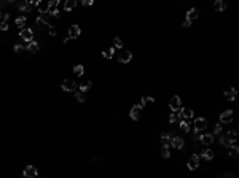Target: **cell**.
Returning a JSON list of instances; mask_svg holds the SVG:
<instances>
[{
    "instance_id": "6da1fadb",
    "label": "cell",
    "mask_w": 239,
    "mask_h": 178,
    "mask_svg": "<svg viewBox=\"0 0 239 178\" xmlns=\"http://www.w3.org/2000/svg\"><path fill=\"white\" fill-rule=\"evenodd\" d=\"M19 37H21V40H24L26 43L34 42V32H32L30 29H22V30L19 32Z\"/></svg>"
},
{
    "instance_id": "7a4b0ae2",
    "label": "cell",
    "mask_w": 239,
    "mask_h": 178,
    "mask_svg": "<svg viewBox=\"0 0 239 178\" xmlns=\"http://www.w3.org/2000/svg\"><path fill=\"white\" fill-rule=\"evenodd\" d=\"M19 10L22 13H29L32 10V6H37V2H29V0H22V2H19Z\"/></svg>"
},
{
    "instance_id": "3957f363",
    "label": "cell",
    "mask_w": 239,
    "mask_h": 178,
    "mask_svg": "<svg viewBox=\"0 0 239 178\" xmlns=\"http://www.w3.org/2000/svg\"><path fill=\"white\" fill-rule=\"evenodd\" d=\"M61 87L67 92H77V84H75V81H72V80H64Z\"/></svg>"
},
{
    "instance_id": "277c9868",
    "label": "cell",
    "mask_w": 239,
    "mask_h": 178,
    "mask_svg": "<svg viewBox=\"0 0 239 178\" xmlns=\"http://www.w3.org/2000/svg\"><path fill=\"white\" fill-rule=\"evenodd\" d=\"M233 110H226V111H223L222 115H220V123H225V124H230L231 121H233Z\"/></svg>"
},
{
    "instance_id": "5b68a950",
    "label": "cell",
    "mask_w": 239,
    "mask_h": 178,
    "mask_svg": "<svg viewBox=\"0 0 239 178\" xmlns=\"http://www.w3.org/2000/svg\"><path fill=\"white\" fill-rule=\"evenodd\" d=\"M169 107H171L172 111H179V110H180V107H182V100H180V97H179V95H174V97H172L171 102H169Z\"/></svg>"
},
{
    "instance_id": "8992f818",
    "label": "cell",
    "mask_w": 239,
    "mask_h": 178,
    "mask_svg": "<svg viewBox=\"0 0 239 178\" xmlns=\"http://www.w3.org/2000/svg\"><path fill=\"white\" fill-rule=\"evenodd\" d=\"M195 131H206V127H207V121L204 119V118H196L195 119Z\"/></svg>"
},
{
    "instance_id": "52a82bcc",
    "label": "cell",
    "mask_w": 239,
    "mask_h": 178,
    "mask_svg": "<svg viewBox=\"0 0 239 178\" xmlns=\"http://www.w3.org/2000/svg\"><path fill=\"white\" fill-rule=\"evenodd\" d=\"M80 34H82V29H80V26H77V24L70 26V29H69V40H72V38H78Z\"/></svg>"
},
{
    "instance_id": "ba28073f",
    "label": "cell",
    "mask_w": 239,
    "mask_h": 178,
    "mask_svg": "<svg viewBox=\"0 0 239 178\" xmlns=\"http://www.w3.org/2000/svg\"><path fill=\"white\" fill-rule=\"evenodd\" d=\"M22 175L26 176V178H34V176L38 175V172H37V169H35L34 165H26V169H24Z\"/></svg>"
},
{
    "instance_id": "9c48e42d",
    "label": "cell",
    "mask_w": 239,
    "mask_h": 178,
    "mask_svg": "<svg viewBox=\"0 0 239 178\" xmlns=\"http://www.w3.org/2000/svg\"><path fill=\"white\" fill-rule=\"evenodd\" d=\"M35 22H37V27L38 29H45L46 26H50V22H48V14L38 16V18L35 19Z\"/></svg>"
},
{
    "instance_id": "30bf717a",
    "label": "cell",
    "mask_w": 239,
    "mask_h": 178,
    "mask_svg": "<svg viewBox=\"0 0 239 178\" xmlns=\"http://www.w3.org/2000/svg\"><path fill=\"white\" fill-rule=\"evenodd\" d=\"M132 59V53L131 51H121L120 53V56H118V61L121 62V64H127Z\"/></svg>"
},
{
    "instance_id": "8fae6325",
    "label": "cell",
    "mask_w": 239,
    "mask_h": 178,
    "mask_svg": "<svg viewBox=\"0 0 239 178\" xmlns=\"http://www.w3.org/2000/svg\"><path fill=\"white\" fill-rule=\"evenodd\" d=\"M198 165H199V156L193 154L190 158V161H188V169H190V170H196Z\"/></svg>"
},
{
    "instance_id": "7c38bea8",
    "label": "cell",
    "mask_w": 239,
    "mask_h": 178,
    "mask_svg": "<svg viewBox=\"0 0 239 178\" xmlns=\"http://www.w3.org/2000/svg\"><path fill=\"white\" fill-rule=\"evenodd\" d=\"M171 145H172L175 150H182V148H183V145H185V142H183L182 137H172Z\"/></svg>"
},
{
    "instance_id": "4fadbf2b",
    "label": "cell",
    "mask_w": 239,
    "mask_h": 178,
    "mask_svg": "<svg viewBox=\"0 0 239 178\" xmlns=\"http://www.w3.org/2000/svg\"><path fill=\"white\" fill-rule=\"evenodd\" d=\"M140 113H142V108L139 107V105H135V107L131 108L129 115H131V118H132L134 121H139V119H140Z\"/></svg>"
},
{
    "instance_id": "5bb4252c",
    "label": "cell",
    "mask_w": 239,
    "mask_h": 178,
    "mask_svg": "<svg viewBox=\"0 0 239 178\" xmlns=\"http://www.w3.org/2000/svg\"><path fill=\"white\" fill-rule=\"evenodd\" d=\"M37 8L42 14H48V8H50V2H37Z\"/></svg>"
},
{
    "instance_id": "9a60e30c",
    "label": "cell",
    "mask_w": 239,
    "mask_h": 178,
    "mask_svg": "<svg viewBox=\"0 0 239 178\" xmlns=\"http://www.w3.org/2000/svg\"><path fill=\"white\" fill-rule=\"evenodd\" d=\"M199 142H201L203 145H212L214 143V134H204Z\"/></svg>"
},
{
    "instance_id": "2e32d148",
    "label": "cell",
    "mask_w": 239,
    "mask_h": 178,
    "mask_svg": "<svg viewBox=\"0 0 239 178\" xmlns=\"http://www.w3.org/2000/svg\"><path fill=\"white\" fill-rule=\"evenodd\" d=\"M172 134H167V132H164V134H161V142H163V146H169L171 145V140H172Z\"/></svg>"
},
{
    "instance_id": "e0dca14e",
    "label": "cell",
    "mask_w": 239,
    "mask_h": 178,
    "mask_svg": "<svg viewBox=\"0 0 239 178\" xmlns=\"http://www.w3.org/2000/svg\"><path fill=\"white\" fill-rule=\"evenodd\" d=\"M198 14H199V11H198V8H191V10L187 13V19L191 22V21H195L196 18H198Z\"/></svg>"
},
{
    "instance_id": "ac0fdd59",
    "label": "cell",
    "mask_w": 239,
    "mask_h": 178,
    "mask_svg": "<svg viewBox=\"0 0 239 178\" xmlns=\"http://www.w3.org/2000/svg\"><path fill=\"white\" fill-rule=\"evenodd\" d=\"M180 116L185 118V119H191V118H193V110H191V108H182L180 110Z\"/></svg>"
},
{
    "instance_id": "d6986e66",
    "label": "cell",
    "mask_w": 239,
    "mask_h": 178,
    "mask_svg": "<svg viewBox=\"0 0 239 178\" xmlns=\"http://www.w3.org/2000/svg\"><path fill=\"white\" fill-rule=\"evenodd\" d=\"M75 6H77V0H67L64 3V11H72Z\"/></svg>"
},
{
    "instance_id": "ffe728a7",
    "label": "cell",
    "mask_w": 239,
    "mask_h": 178,
    "mask_svg": "<svg viewBox=\"0 0 239 178\" xmlns=\"http://www.w3.org/2000/svg\"><path fill=\"white\" fill-rule=\"evenodd\" d=\"M225 97H226L228 100H234V99H236V89H234V87L226 89V91H225Z\"/></svg>"
},
{
    "instance_id": "44dd1931",
    "label": "cell",
    "mask_w": 239,
    "mask_h": 178,
    "mask_svg": "<svg viewBox=\"0 0 239 178\" xmlns=\"http://www.w3.org/2000/svg\"><path fill=\"white\" fill-rule=\"evenodd\" d=\"M226 8V5H225V2H223V0H217V2L214 3V10L215 11H223Z\"/></svg>"
},
{
    "instance_id": "7402d4cb",
    "label": "cell",
    "mask_w": 239,
    "mask_h": 178,
    "mask_svg": "<svg viewBox=\"0 0 239 178\" xmlns=\"http://www.w3.org/2000/svg\"><path fill=\"white\" fill-rule=\"evenodd\" d=\"M228 153H230V156L231 158H237V154H239V148L236 146V145H231V146H228Z\"/></svg>"
},
{
    "instance_id": "603a6c76",
    "label": "cell",
    "mask_w": 239,
    "mask_h": 178,
    "mask_svg": "<svg viewBox=\"0 0 239 178\" xmlns=\"http://www.w3.org/2000/svg\"><path fill=\"white\" fill-rule=\"evenodd\" d=\"M58 6H59V0H53V2H50L48 14H51V13H54V11H58Z\"/></svg>"
},
{
    "instance_id": "cb8c5ba5",
    "label": "cell",
    "mask_w": 239,
    "mask_h": 178,
    "mask_svg": "<svg viewBox=\"0 0 239 178\" xmlns=\"http://www.w3.org/2000/svg\"><path fill=\"white\" fill-rule=\"evenodd\" d=\"M199 158H204V159H207V161H211L212 158H214V151L212 150H203L201 151V156Z\"/></svg>"
},
{
    "instance_id": "d4e9b609",
    "label": "cell",
    "mask_w": 239,
    "mask_h": 178,
    "mask_svg": "<svg viewBox=\"0 0 239 178\" xmlns=\"http://www.w3.org/2000/svg\"><path fill=\"white\" fill-rule=\"evenodd\" d=\"M225 137L228 139V142H230L231 145H233V143L236 142V139H237V132H236V131H231V132H228Z\"/></svg>"
},
{
    "instance_id": "484cf974",
    "label": "cell",
    "mask_w": 239,
    "mask_h": 178,
    "mask_svg": "<svg viewBox=\"0 0 239 178\" xmlns=\"http://www.w3.org/2000/svg\"><path fill=\"white\" fill-rule=\"evenodd\" d=\"M169 121H171V123H177V121H182V116H180V110H179V111H174L172 115L169 116Z\"/></svg>"
},
{
    "instance_id": "4316f807",
    "label": "cell",
    "mask_w": 239,
    "mask_h": 178,
    "mask_svg": "<svg viewBox=\"0 0 239 178\" xmlns=\"http://www.w3.org/2000/svg\"><path fill=\"white\" fill-rule=\"evenodd\" d=\"M74 73H75L77 76H82V75L85 73V67L82 65V64H78V65L74 67Z\"/></svg>"
},
{
    "instance_id": "83f0119b",
    "label": "cell",
    "mask_w": 239,
    "mask_h": 178,
    "mask_svg": "<svg viewBox=\"0 0 239 178\" xmlns=\"http://www.w3.org/2000/svg\"><path fill=\"white\" fill-rule=\"evenodd\" d=\"M113 54H115V48H108V50H105L102 53V56L105 59H112V57H113Z\"/></svg>"
},
{
    "instance_id": "f1b7e54d",
    "label": "cell",
    "mask_w": 239,
    "mask_h": 178,
    "mask_svg": "<svg viewBox=\"0 0 239 178\" xmlns=\"http://www.w3.org/2000/svg\"><path fill=\"white\" fill-rule=\"evenodd\" d=\"M27 51H30L32 54H35V53L38 51V43H35V42H30V43L27 45Z\"/></svg>"
},
{
    "instance_id": "f546056e",
    "label": "cell",
    "mask_w": 239,
    "mask_h": 178,
    "mask_svg": "<svg viewBox=\"0 0 239 178\" xmlns=\"http://www.w3.org/2000/svg\"><path fill=\"white\" fill-rule=\"evenodd\" d=\"M14 24H16V26H18V27L22 30V29H24V26H26V18H24V16H21V18H18V19L14 21Z\"/></svg>"
},
{
    "instance_id": "4dcf8cb0",
    "label": "cell",
    "mask_w": 239,
    "mask_h": 178,
    "mask_svg": "<svg viewBox=\"0 0 239 178\" xmlns=\"http://www.w3.org/2000/svg\"><path fill=\"white\" fill-rule=\"evenodd\" d=\"M153 102H155L153 97H143V99L140 100V103H139V107L143 108V107H145V103H153Z\"/></svg>"
},
{
    "instance_id": "1f68e13d",
    "label": "cell",
    "mask_w": 239,
    "mask_h": 178,
    "mask_svg": "<svg viewBox=\"0 0 239 178\" xmlns=\"http://www.w3.org/2000/svg\"><path fill=\"white\" fill-rule=\"evenodd\" d=\"M180 129L183 132H190V123L188 121H180Z\"/></svg>"
},
{
    "instance_id": "d6a6232c",
    "label": "cell",
    "mask_w": 239,
    "mask_h": 178,
    "mask_svg": "<svg viewBox=\"0 0 239 178\" xmlns=\"http://www.w3.org/2000/svg\"><path fill=\"white\" fill-rule=\"evenodd\" d=\"M89 89H91V83H85V84H82V86L78 87V91L85 94V92H88V91H89Z\"/></svg>"
},
{
    "instance_id": "836d02e7",
    "label": "cell",
    "mask_w": 239,
    "mask_h": 178,
    "mask_svg": "<svg viewBox=\"0 0 239 178\" xmlns=\"http://www.w3.org/2000/svg\"><path fill=\"white\" fill-rule=\"evenodd\" d=\"M161 156H163V158H166V159H167V158H171L169 146H163V148H161Z\"/></svg>"
},
{
    "instance_id": "e575fe53",
    "label": "cell",
    "mask_w": 239,
    "mask_h": 178,
    "mask_svg": "<svg viewBox=\"0 0 239 178\" xmlns=\"http://www.w3.org/2000/svg\"><path fill=\"white\" fill-rule=\"evenodd\" d=\"M8 18H10V14H8V13H2V11H0V24L6 22V21H8Z\"/></svg>"
},
{
    "instance_id": "d590c367",
    "label": "cell",
    "mask_w": 239,
    "mask_h": 178,
    "mask_svg": "<svg viewBox=\"0 0 239 178\" xmlns=\"http://www.w3.org/2000/svg\"><path fill=\"white\" fill-rule=\"evenodd\" d=\"M75 97H77V100H78V102H82V103L86 100V99H85V94H83V92H80V91L75 92Z\"/></svg>"
},
{
    "instance_id": "8d00e7d4",
    "label": "cell",
    "mask_w": 239,
    "mask_h": 178,
    "mask_svg": "<svg viewBox=\"0 0 239 178\" xmlns=\"http://www.w3.org/2000/svg\"><path fill=\"white\" fill-rule=\"evenodd\" d=\"M113 43H115V46H116V48H123V42H121V38L115 37V38H113Z\"/></svg>"
},
{
    "instance_id": "74e56055",
    "label": "cell",
    "mask_w": 239,
    "mask_h": 178,
    "mask_svg": "<svg viewBox=\"0 0 239 178\" xmlns=\"http://www.w3.org/2000/svg\"><path fill=\"white\" fill-rule=\"evenodd\" d=\"M220 143L223 145V146H231V143L228 142V139H226V137H222V139H220Z\"/></svg>"
},
{
    "instance_id": "f35d334b",
    "label": "cell",
    "mask_w": 239,
    "mask_h": 178,
    "mask_svg": "<svg viewBox=\"0 0 239 178\" xmlns=\"http://www.w3.org/2000/svg\"><path fill=\"white\" fill-rule=\"evenodd\" d=\"M24 50H26V46H22V45H16V46H14V51H16V53H21V51H24Z\"/></svg>"
},
{
    "instance_id": "ab89813d",
    "label": "cell",
    "mask_w": 239,
    "mask_h": 178,
    "mask_svg": "<svg viewBox=\"0 0 239 178\" xmlns=\"http://www.w3.org/2000/svg\"><path fill=\"white\" fill-rule=\"evenodd\" d=\"M201 137H203V134H201V131H195V140H201Z\"/></svg>"
},
{
    "instance_id": "60d3db41",
    "label": "cell",
    "mask_w": 239,
    "mask_h": 178,
    "mask_svg": "<svg viewBox=\"0 0 239 178\" xmlns=\"http://www.w3.org/2000/svg\"><path fill=\"white\" fill-rule=\"evenodd\" d=\"M222 132V126L220 124H215V127H214V134H220Z\"/></svg>"
},
{
    "instance_id": "b9f144b4",
    "label": "cell",
    "mask_w": 239,
    "mask_h": 178,
    "mask_svg": "<svg viewBox=\"0 0 239 178\" xmlns=\"http://www.w3.org/2000/svg\"><path fill=\"white\" fill-rule=\"evenodd\" d=\"M0 30L6 32V30H8V22H3V24H0Z\"/></svg>"
},
{
    "instance_id": "7bdbcfd3",
    "label": "cell",
    "mask_w": 239,
    "mask_h": 178,
    "mask_svg": "<svg viewBox=\"0 0 239 178\" xmlns=\"http://www.w3.org/2000/svg\"><path fill=\"white\" fill-rule=\"evenodd\" d=\"M93 3H94L93 0H83V5H85V6H91Z\"/></svg>"
},
{
    "instance_id": "ee69618b",
    "label": "cell",
    "mask_w": 239,
    "mask_h": 178,
    "mask_svg": "<svg viewBox=\"0 0 239 178\" xmlns=\"http://www.w3.org/2000/svg\"><path fill=\"white\" fill-rule=\"evenodd\" d=\"M51 16H53L54 19H59V10H58V11H54V13H51Z\"/></svg>"
},
{
    "instance_id": "f6af8a7d",
    "label": "cell",
    "mask_w": 239,
    "mask_h": 178,
    "mask_svg": "<svg viewBox=\"0 0 239 178\" xmlns=\"http://www.w3.org/2000/svg\"><path fill=\"white\" fill-rule=\"evenodd\" d=\"M191 26V22L188 21V19H185V21H183V27H190Z\"/></svg>"
},
{
    "instance_id": "bcb514c9",
    "label": "cell",
    "mask_w": 239,
    "mask_h": 178,
    "mask_svg": "<svg viewBox=\"0 0 239 178\" xmlns=\"http://www.w3.org/2000/svg\"><path fill=\"white\" fill-rule=\"evenodd\" d=\"M50 35H51V37L56 35V29H54V27H50Z\"/></svg>"
},
{
    "instance_id": "7dc6e473",
    "label": "cell",
    "mask_w": 239,
    "mask_h": 178,
    "mask_svg": "<svg viewBox=\"0 0 239 178\" xmlns=\"http://www.w3.org/2000/svg\"><path fill=\"white\" fill-rule=\"evenodd\" d=\"M34 178H40V176H38V175H37V176H34Z\"/></svg>"
}]
</instances>
